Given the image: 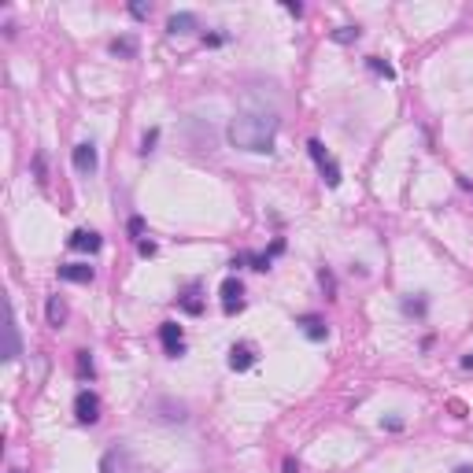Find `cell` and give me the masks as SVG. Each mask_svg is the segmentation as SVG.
<instances>
[{"label":"cell","mask_w":473,"mask_h":473,"mask_svg":"<svg viewBox=\"0 0 473 473\" xmlns=\"http://www.w3.org/2000/svg\"><path fill=\"white\" fill-rule=\"evenodd\" d=\"M281 118L274 111H241L230 122V145L244 152H274V137Z\"/></svg>","instance_id":"obj_1"},{"label":"cell","mask_w":473,"mask_h":473,"mask_svg":"<svg viewBox=\"0 0 473 473\" xmlns=\"http://www.w3.org/2000/svg\"><path fill=\"white\" fill-rule=\"evenodd\" d=\"M307 152H310V159L318 163L322 178H326V185L337 189V185H340V167H337V163H333V159L326 156V148H322V141H307Z\"/></svg>","instance_id":"obj_2"},{"label":"cell","mask_w":473,"mask_h":473,"mask_svg":"<svg viewBox=\"0 0 473 473\" xmlns=\"http://www.w3.org/2000/svg\"><path fill=\"white\" fill-rule=\"evenodd\" d=\"M159 340H163V348H167L170 359L185 355V333H181L178 322H163V326H159Z\"/></svg>","instance_id":"obj_3"},{"label":"cell","mask_w":473,"mask_h":473,"mask_svg":"<svg viewBox=\"0 0 473 473\" xmlns=\"http://www.w3.org/2000/svg\"><path fill=\"white\" fill-rule=\"evenodd\" d=\"M74 418H78L82 425H93L96 418H100V400H96L89 389H82L78 400H74Z\"/></svg>","instance_id":"obj_4"},{"label":"cell","mask_w":473,"mask_h":473,"mask_svg":"<svg viewBox=\"0 0 473 473\" xmlns=\"http://www.w3.org/2000/svg\"><path fill=\"white\" fill-rule=\"evenodd\" d=\"M241 296H244V285L236 281V277H225V281H222V310H225V315H236V310L244 307Z\"/></svg>","instance_id":"obj_5"},{"label":"cell","mask_w":473,"mask_h":473,"mask_svg":"<svg viewBox=\"0 0 473 473\" xmlns=\"http://www.w3.org/2000/svg\"><path fill=\"white\" fill-rule=\"evenodd\" d=\"M96 167H100L96 145H93V141H82L78 148H74V170H78V174H93Z\"/></svg>","instance_id":"obj_6"},{"label":"cell","mask_w":473,"mask_h":473,"mask_svg":"<svg viewBox=\"0 0 473 473\" xmlns=\"http://www.w3.org/2000/svg\"><path fill=\"white\" fill-rule=\"evenodd\" d=\"M59 277L63 281H74V285H89L93 277H96V270L89 263H63L59 266Z\"/></svg>","instance_id":"obj_7"},{"label":"cell","mask_w":473,"mask_h":473,"mask_svg":"<svg viewBox=\"0 0 473 473\" xmlns=\"http://www.w3.org/2000/svg\"><path fill=\"white\" fill-rule=\"evenodd\" d=\"M252 367H255V348H252V344H233V348H230V370L244 373Z\"/></svg>","instance_id":"obj_8"},{"label":"cell","mask_w":473,"mask_h":473,"mask_svg":"<svg viewBox=\"0 0 473 473\" xmlns=\"http://www.w3.org/2000/svg\"><path fill=\"white\" fill-rule=\"evenodd\" d=\"M67 244H71L74 252H100L104 241H100V233H93V230H74Z\"/></svg>","instance_id":"obj_9"},{"label":"cell","mask_w":473,"mask_h":473,"mask_svg":"<svg viewBox=\"0 0 473 473\" xmlns=\"http://www.w3.org/2000/svg\"><path fill=\"white\" fill-rule=\"evenodd\" d=\"M296 326L304 329V337H307V340H315V344L329 337V326H326V322H322L318 315H304V318L296 322Z\"/></svg>","instance_id":"obj_10"},{"label":"cell","mask_w":473,"mask_h":473,"mask_svg":"<svg viewBox=\"0 0 473 473\" xmlns=\"http://www.w3.org/2000/svg\"><path fill=\"white\" fill-rule=\"evenodd\" d=\"M167 30H170V34H192V30H196V15H192V12H178V15H170Z\"/></svg>","instance_id":"obj_11"},{"label":"cell","mask_w":473,"mask_h":473,"mask_svg":"<svg viewBox=\"0 0 473 473\" xmlns=\"http://www.w3.org/2000/svg\"><path fill=\"white\" fill-rule=\"evenodd\" d=\"M45 315H48V326H63V318H67V307H63V299L59 296H48V307H45Z\"/></svg>","instance_id":"obj_12"},{"label":"cell","mask_w":473,"mask_h":473,"mask_svg":"<svg viewBox=\"0 0 473 473\" xmlns=\"http://www.w3.org/2000/svg\"><path fill=\"white\" fill-rule=\"evenodd\" d=\"M74 367H78V378H89L93 381V355L89 351H74Z\"/></svg>","instance_id":"obj_13"},{"label":"cell","mask_w":473,"mask_h":473,"mask_svg":"<svg viewBox=\"0 0 473 473\" xmlns=\"http://www.w3.org/2000/svg\"><path fill=\"white\" fill-rule=\"evenodd\" d=\"M367 67H370L373 74H384V78H396V67H392V63H384L381 56H370V59H367Z\"/></svg>","instance_id":"obj_14"},{"label":"cell","mask_w":473,"mask_h":473,"mask_svg":"<svg viewBox=\"0 0 473 473\" xmlns=\"http://www.w3.org/2000/svg\"><path fill=\"white\" fill-rule=\"evenodd\" d=\"M333 41H337V45H351V41H359V26H340V30H333Z\"/></svg>","instance_id":"obj_15"},{"label":"cell","mask_w":473,"mask_h":473,"mask_svg":"<svg viewBox=\"0 0 473 473\" xmlns=\"http://www.w3.org/2000/svg\"><path fill=\"white\" fill-rule=\"evenodd\" d=\"M111 52L115 56H133L137 45H133V37H118V41H111Z\"/></svg>","instance_id":"obj_16"},{"label":"cell","mask_w":473,"mask_h":473,"mask_svg":"<svg viewBox=\"0 0 473 473\" xmlns=\"http://www.w3.org/2000/svg\"><path fill=\"white\" fill-rule=\"evenodd\" d=\"M181 307H185L189 315H200V310H203V304H200V299H196V288H189V296L181 299Z\"/></svg>","instance_id":"obj_17"},{"label":"cell","mask_w":473,"mask_h":473,"mask_svg":"<svg viewBox=\"0 0 473 473\" xmlns=\"http://www.w3.org/2000/svg\"><path fill=\"white\" fill-rule=\"evenodd\" d=\"M8 359H19V329L8 326Z\"/></svg>","instance_id":"obj_18"},{"label":"cell","mask_w":473,"mask_h":473,"mask_svg":"<svg viewBox=\"0 0 473 473\" xmlns=\"http://www.w3.org/2000/svg\"><path fill=\"white\" fill-rule=\"evenodd\" d=\"M126 230H130V236H141L145 233V219H141V214H133V219L126 222Z\"/></svg>","instance_id":"obj_19"},{"label":"cell","mask_w":473,"mask_h":473,"mask_svg":"<svg viewBox=\"0 0 473 473\" xmlns=\"http://www.w3.org/2000/svg\"><path fill=\"white\" fill-rule=\"evenodd\" d=\"M403 310H407V315H425V299H407Z\"/></svg>","instance_id":"obj_20"},{"label":"cell","mask_w":473,"mask_h":473,"mask_svg":"<svg viewBox=\"0 0 473 473\" xmlns=\"http://www.w3.org/2000/svg\"><path fill=\"white\" fill-rule=\"evenodd\" d=\"M159 141V130H148L145 133V141H141V152H152V145Z\"/></svg>","instance_id":"obj_21"},{"label":"cell","mask_w":473,"mask_h":473,"mask_svg":"<svg viewBox=\"0 0 473 473\" xmlns=\"http://www.w3.org/2000/svg\"><path fill=\"white\" fill-rule=\"evenodd\" d=\"M137 252L148 259V255H156V244H152V241H141V244H137Z\"/></svg>","instance_id":"obj_22"},{"label":"cell","mask_w":473,"mask_h":473,"mask_svg":"<svg viewBox=\"0 0 473 473\" xmlns=\"http://www.w3.org/2000/svg\"><path fill=\"white\" fill-rule=\"evenodd\" d=\"M130 12H133L137 19H145V15H148V8H145V4H130Z\"/></svg>","instance_id":"obj_23"},{"label":"cell","mask_w":473,"mask_h":473,"mask_svg":"<svg viewBox=\"0 0 473 473\" xmlns=\"http://www.w3.org/2000/svg\"><path fill=\"white\" fill-rule=\"evenodd\" d=\"M462 370H473V355H466V359H462Z\"/></svg>","instance_id":"obj_24"},{"label":"cell","mask_w":473,"mask_h":473,"mask_svg":"<svg viewBox=\"0 0 473 473\" xmlns=\"http://www.w3.org/2000/svg\"><path fill=\"white\" fill-rule=\"evenodd\" d=\"M455 473H473V470H470V466H458V470H455Z\"/></svg>","instance_id":"obj_25"}]
</instances>
